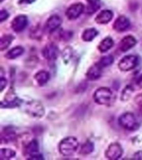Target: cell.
Returning a JSON list of instances; mask_svg holds the SVG:
<instances>
[{
    "label": "cell",
    "instance_id": "obj_20",
    "mask_svg": "<svg viewBox=\"0 0 142 160\" xmlns=\"http://www.w3.org/2000/svg\"><path fill=\"white\" fill-rule=\"evenodd\" d=\"M98 35V31L94 28H90L84 30L82 32V38L85 42H91Z\"/></svg>",
    "mask_w": 142,
    "mask_h": 160
},
{
    "label": "cell",
    "instance_id": "obj_38",
    "mask_svg": "<svg viewBox=\"0 0 142 160\" xmlns=\"http://www.w3.org/2000/svg\"><path fill=\"white\" fill-rule=\"evenodd\" d=\"M0 1H1V2H2V1H3V0H0Z\"/></svg>",
    "mask_w": 142,
    "mask_h": 160
},
{
    "label": "cell",
    "instance_id": "obj_36",
    "mask_svg": "<svg viewBox=\"0 0 142 160\" xmlns=\"http://www.w3.org/2000/svg\"><path fill=\"white\" fill-rule=\"evenodd\" d=\"M134 158H137V159H142V150H140L138 152H136L133 156Z\"/></svg>",
    "mask_w": 142,
    "mask_h": 160
},
{
    "label": "cell",
    "instance_id": "obj_22",
    "mask_svg": "<svg viewBox=\"0 0 142 160\" xmlns=\"http://www.w3.org/2000/svg\"><path fill=\"white\" fill-rule=\"evenodd\" d=\"M14 39V37L12 35L7 34L3 35L1 38H0V50L3 51L7 48H8L11 43H12V40Z\"/></svg>",
    "mask_w": 142,
    "mask_h": 160
},
{
    "label": "cell",
    "instance_id": "obj_11",
    "mask_svg": "<svg viewBox=\"0 0 142 160\" xmlns=\"http://www.w3.org/2000/svg\"><path fill=\"white\" fill-rule=\"evenodd\" d=\"M136 39L135 38L131 35H127L121 40L119 42V49L122 52H126L128 50L131 49L132 48L136 45Z\"/></svg>",
    "mask_w": 142,
    "mask_h": 160
},
{
    "label": "cell",
    "instance_id": "obj_24",
    "mask_svg": "<svg viewBox=\"0 0 142 160\" xmlns=\"http://www.w3.org/2000/svg\"><path fill=\"white\" fill-rule=\"evenodd\" d=\"M113 62H114V58L112 55H106V56L101 58V59L97 63L103 68L108 67L110 65H111Z\"/></svg>",
    "mask_w": 142,
    "mask_h": 160
},
{
    "label": "cell",
    "instance_id": "obj_8",
    "mask_svg": "<svg viewBox=\"0 0 142 160\" xmlns=\"http://www.w3.org/2000/svg\"><path fill=\"white\" fill-rule=\"evenodd\" d=\"M85 6L82 2H77L71 5L66 11V16L70 20H74L80 17L82 13L84 12Z\"/></svg>",
    "mask_w": 142,
    "mask_h": 160
},
{
    "label": "cell",
    "instance_id": "obj_23",
    "mask_svg": "<svg viewBox=\"0 0 142 160\" xmlns=\"http://www.w3.org/2000/svg\"><path fill=\"white\" fill-rule=\"evenodd\" d=\"M94 150V144L91 141H87L81 146L79 153L82 155H88L92 153Z\"/></svg>",
    "mask_w": 142,
    "mask_h": 160
},
{
    "label": "cell",
    "instance_id": "obj_15",
    "mask_svg": "<svg viewBox=\"0 0 142 160\" xmlns=\"http://www.w3.org/2000/svg\"><path fill=\"white\" fill-rule=\"evenodd\" d=\"M38 151H39V145H38V142L36 139H32V141H30L23 148V154L27 156V158L32 155L38 153L39 152Z\"/></svg>",
    "mask_w": 142,
    "mask_h": 160
},
{
    "label": "cell",
    "instance_id": "obj_2",
    "mask_svg": "<svg viewBox=\"0 0 142 160\" xmlns=\"http://www.w3.org/2000/svg\"><path fill=\"white\" fill-rule=\"evenodd\" d=\"M113 92L109 88L102 87L94 92L93 98L97 104L109 105L113 100Z\"/></svg>",
    "mask_w": 142,
    "mask_h": 160
},
{
    "label": "cell",
    "instance_id": "obj_16",
    "mask_svg": "<svg viewBox=\"0 0 142 160\" xmlns=\"http://www.w3.org/2000/svg\"><path fill=\"white\" fill-rule=\"evenodd\" d=\"M113 18V12L111 10H102L97 15L95 18L96 22L99 24H106L111 21Z\"/></svg>",
    "mask_w": 142,
    "mask_h": 160
},
{
    "label": "cell",
    "instance_id": "obj_7",
    "mask_svg": "<svg viewBox=\"0 0 142 160\" xmlns=\"http://www.w3.org/2000/svg\"><path fill=\"white\" fill-rule=\"evenodd\" d=\"M28 24V19L26 15H17L15 17L11 22L12 29L16 32H20L23 31Z\"/></svg>",
    "mask_w": 142,
    "mask_h": 160
},
{
    "label": "cell",
    "instance_id": "obj_13",
    "mask_svg": "<svg viewBox=\"0 0 142 160\" xmlns=\"http://www.w3.org/2000/svg\"><path fill=\"white\" fill-rule=\"evenodd\" d=\"M17 138V133L13 128L7 127L2 130L1 133V142L2 143H8L13 142Z\"/></svg>",
    "mask_w": 142,
    "mask_h": 160
},
{
    "label": "cell",
    "instance_id": "obj_33",
    "mask_svg": "<svg viewBox=\"0 0 142 160\" xmlns=\"http://www.w3.org/2000/svg\"><path fill=\"white\" fill-rule=\"evenodd\" d=\"M29 159H43V157H42V155L41 153H37V154H34L31 156V157L28 158Z\"/></svg>",
    "mask_w": 142,
    "mask_h": 160
},
{
    "label": "cell",
    "instance_id": "obj_1",
    "mask_svg": "<svg viewBox=\"0 0 142 160\" xmlns=\"http://www.w3.org/2000/svg\"><path fill=\"white\" fill-rule=\"evenodd\" d=\"M79 142L75 137H67L60 142L58 149L60 153L63 156L68 157L74 154L78 148Z\"/></svg>",
    "mask_w": 142,
    "mask_h": 160
},
{
    "label": "cell",
    "instance_id": "obj_3",
    "mask_svg": "<svg viewBox=\"0 0 142 160\" xmlns=\"http://www.w3.org/2000/svg\"><path fill=\"white\" fill-rule=\"evenodd\" d=\"M119 124L123 128L130 131H134L136 130L140 126V123L137 121L136 118L132 112H125L123 114L120 116L118 119Z\"/></svg>",
    "mask_w": 142,
    "mask_h": 160
},
{
    "label": "cell",
    "instance_id": "obj_17",
    "mask_svg": "<svg viewBox=\"0 0 142 160\" xmlns=\"http://www.w3.org/2000/svg\"><path fill=\"white\" fill-rule=\"evenodd\" d=\"M22 103V100L18 98L16 96H12L10 99L8 100H2L1 102V107L2 108H12L20 107Z\"/></svg>",
    "mask_w": 142,
    "mask_h": 160
},
{
    "label": "cell",
    "instance_id": "obj_30",
    "mask_svg": "<svg viewBox=\"0 0 142 160\" xmlns=\"http://www.w3.org/2000/svg\"><path fill=\"white\" fill-rule=\"evenodd\" d=\"M72 37V32L70 31H62L61 32V38L64 41H69Z\"/></svg>",
    "mask_w": 142,
    "mask_h": 160
},
{
    "label": "cell",
    "instance_id": "obj_37",
    "mask_svg": "<svg viewBox=\"0 0 142 160\" xmlns=\"http://www.w3.org/2000/svg\"><path fill=\"white\" fill-rule=\"evenodd\" d=\"M89 4H97L99 3L100 0H87Z\"/></svg>",
    "mask_w": 142,
    "mask_h": 160
},
{
    "label": "cell",
    "instance_id": "obj_25",
    "mask_svg": "<svg viewBox=\"0 0 142 160\" xmlns=\"http://www.w3.org/2000/svg\"><path fill=\"white\" fill-rule=\"evenodd\" d=\"M133 92H134V88L132 87L131 85H127L121 92V98L122 101H124V102L125 101H128L131 97Z\"/></svg>",
    "mask_w": 142,
    "mask_h": 160
},
{
    "label": "cell",
    "instance_id": "obj_9",
    "mask_svg": "<svg viewBox=\"0 0 142 160\" xmlns=\"http://www.w3.org/2000/svg\"><path fill=\"white\" fill-rule=\"evenodd\" d=\"M42 54L43 58L48 61H53L57 59V58L58 57L59 50L57 45H55L54 43H49L42 48Z\"/></svg>",
    "mask_w": 142,
    "mask_h": 160
},
{
    "label": "cell",
    "instance_id": "obj_12",
    "mask_svg": "<svg viewBox=\"0 0 142 160\" xmlns=\"http://www.w3.org/2000/svg\"><path fill=\"white\" fill-rule=\"evenodd\" d=\"M130 26V22L129 18L125 16L118 17L113 23V28L116 32H124L129 28Z\"/></svg>",
    "mask_w": 142,
    "mask_h": 160
},
{
    "label": "cell",
    "instance_id": "obj_29",
    "mask_svg": "<svg viewBox=\"0 0 142 160\" xmlns=\"http://www.w3.org/2000/svg\"><path fill=\"white\" fill-rule=\"evenodd\" d=\"M72 49L71 48H66L63 52H62V57L64 58L65 61L67 60H69V58L72 56Z\"/></svg>",
    "mask_w": 142,
    "mask_h": 160
},
{
    "label": "cell",
    "instance_id": "obj_31",
    "mask_svg": "<svg viewBox=\"0 0 142 160\" xmlns=\"http://www.w3.org/2000/svg\"><path fill=\"white\" fill-rule=\"evenodd\" d=\"M8 17H9V13H8L7 10L2 9L0 11V21L1 22L5 21L7 18H8Z\"/></svg>",
    "mask_w": 142,
    "mask_h": 160
},
{
    "label": "cell",
    "instance_id": "obj_10",
    "mask_svg": "<svg viewBox=\"0 0 142 160\" xmlns=\"http://www.w3.org/2000/svg\"><path fill=\"white\" fill-rule=\"evenodd\" d=\"M62 18L58 15H52L51 17L48 18V19L45 24V30L48 32H54L62 24Z\"/></svg>",
    "mask_w": 142,
    "mask_h": 160
},
{
    "label": "cell",
    "instance_id": "obj_19",
    "mask_svg": "<svg viewBox=\"0 0 142 160\" xmlns=\"http://www.w3.org/2000/svg\"><path fill=\"white\" fill-rule=\"evenodd\" d=\"M113 45H114L113 39L111 37H107L105 38L104 39H102V42H100V44L98 45V49L102 52H107L108 50H110L113 47Z\"/></svg>",
    "mask_w": 142,
    "mask_h": 160
},
{
    "label": "cell",
    "instance_id": "obj_28",
    "mask_svg": "<svg viewBox=\"0 0 142 160\" xmlns=\"http://www.w3.org/2000/svg\"><path fill=\"white\" fill-rule=\"evenodd\" d=\"M100 4L97 3V4H89L87 8V12L88 14H92L93 12H97V10L99 9Z\"/></svg>",
    "mask_w": 142,
    "mask_h": 160
},
{
    "label": "cell",
    "instance_id": "obj_27",
    "mask_svg": "<svg viewBox=\"0 0 142 160\" xmlns=\"http://www.w3.org/2000/svg\"><path fill=\"white\" fill-rule=\"evenodd\" d=\"M42 32L41 28H40L38 26L37 28H34L33 29H32V31L30 32V35H31V37L32 38H41L42 37Z\"/></svg>",
    "mask_w": 142,
    "mask_h": 160
},
{
    "label": "cell",
    "instance_id": "obj_32",
    "mask_svg": "<svg viewBox=\"0 0 142 160\" xmlns=\"http://www.w3.org/2000/svg\"><path fill=\"white\" fill-rule=\"evenodd\" d=\"M0 82H1V92H2V90L4 89L5 87L7 86V79L3 77H1V78H0Z\"/></svg>",
    "mask_w": 142,
    "mask_h": 160
},
{
    "label": "cell",
    "instance_id": "obj_35",
    "mask_svg": "<svg viewBox=\"0 0 142 160\" xmlns=\"http://www.w3.org/2000/svg\"><path fill=\"white\" fill-rule=\"evenodd\" d=\"M135 84L137 85V87L138 88H142V74L137 78V80L135 81Z\"/></svg>",
    "mask_w": 142,
    "mask_h": 160
},
{
    "label": "cell",
    "instance_id": "obj_4",
    "mask_svg": "<svg viewBox=\"0 0 142 160\" xmlns=\"http://www.w3.org/2000/svg\"><path fill=\"white\" fill-rule=\"evenodd\" d=\"M24 111L33 118H42L44 115L45 110L42 102L37 100H31L24 104Z\"/></svg>",
    "mask_w": 142,
    "mask_h": 160
},
{
    "label": "cell",
    "instance_id": "obj_14",
    "mask_svg": "<svg viewBox=\"0 0 142 160\" xmlns=\"http://www.w3.org/2000/svg\"><path fill=\"white\" fill-rule=\"evenodd\" d=\"M102 72V68L97 62L89 68V69L87 70V73H86V76H87V79L90 81H95L101 78Z\"/></svg>",
    "mask_w": 142,
    "mask_h": 160
},
{
    "label": "cell",
    "instance_id": "obj_18",
    "mask_svg": "<svg viewBox=\"0 0 142 160\" xmlns=\"http://www.w3.org/2000/svg\"><path fill=\"white\" fill-rule=\"evenodd\" d=\"M35 80L40 86L46 84L50 79V73L46 70H40L34 75Z\"/></svg>",
    "mask_w": 142,
    "mask_h": 160
},
{
    "label": "cell",
    "instance_id": "obj_26",
    "mask_svg": "<svg viewBox=\"0 0 142 160\" xmlns=\"http://www.w3.org/2000/svg\"><path fill=\"white\" fill-rule=\"evenodd\" d=\"M16 156V152L10 148H2L0 150V158L1 159H10Z\"/></svg>",
    "mask_w": 142,
    "mask_h": 160
},
{
    "label": "cell",
    "instance_id": "obj_21",
    "mask_svg": "<svg viewBox=\"0 0 142 160\" xmlns=\"http://www.w3.org/2000/svg\"><path fill=\"white\" fill-rule=\"evenodd\" d=\"M23 52H24V48L21 46H17V47L10 49L7 52V54L5 55V57L7 58V59H15L22 55Z\"/></svg>",
    "mask_w": 142,
    "mask_h": 160
},
{
    "label": "cell",
    "instance_id": "obj_5",
    "mask_svg": "<svg viewBox=\"0 0 142 160\" xmlns=\"http://www.w3.org/2000/svg\"><path fill=\"white\" fill-rule=\"evenodd\" d=\"M139 63V58L135 55H126L120 60L118 67L121 71H130Z\"/></svg>",
    "mask_w": 142,
    "mask_h": 160
},
{
    "label": "cell",
    "instance_id": "obj_6",
    "mask_svg": "<svg viewBox=\"0 0 142 160\" xmlns=\"http://www.w3.org/2000/svg\"><path fill=\"white\" fill-rule=\"evenodd\" d=\"M123 149L121 146L118 142H113L109 145L105 152V156L110 160L118 159L122 156Z\"/></svg>",
    "mask_w": 142,
    "mask_h": 160
},
{
    "label": "cell",
    "instance_id": "obj_34",
    "mask_svg": "<svg viewBox=\"0 0 142 160\" xmlns=\"http://www.w3.org/2000/svg\"><path fill=\"white\" fill-rule=\"evenodd\" d=\"M36 0H19L18 1V3L19 4H30V3H32L34 2Z\"/></svg>",
    "mask_w": 142,
    "mask_h": 160
}]
</instances>
